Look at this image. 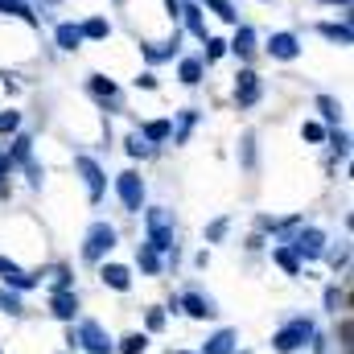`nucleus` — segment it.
Masks as SVG:
<instances>
[{
    "label": "nucleus",
    "mask_w": 354,
    "mask_h": 354,
    "mask_svg": "<svg viewBox=\"0 0 354 354\" xmlns=\"http://www.w3.org/2000/svg\"><path fill=\"white\" fill-rule=\"evenodd\" d=\"M62 351L71 354H115V334L99 322V317H79L71 326H62Z\"/></svg>",
    "instance_id": "f257e3e1"
},
{
    "label": "nucleus",
    "mask_w": 354,
    "mask_h": 354,
    "mask_svg": "<svg viewBox=\"0 0 354 354\" xmlns=\"http://www.w3.org/2000/svg\"><path fill=\"white\" fill-rule=\"evenodd\" d=\"M140 227H145V243L161 256H169L177 243H181V227H177V210L165 202H149L140 210Z\"/></svg>",
    "instance_id": "f03ea898"
},
{
    "label": "nucleus",
    "mask_w": 354,
    "mask_h": 354,
    "mask_svg": "<svg viewBox=\"0 0 354 354\" xmlns=\"http://www.w3.org/2000/svg\"><path fill=\"white\" fill-rule=\"evenodd\" d=\"M111 198L120 202V210L128 218H140V210L149 206V177L145 165H124L120 174H111Z\"/></svg>",
    "instance_id": "7ed1b4c3"
},
{
    "label": "nucleus",
    "mask_w": 354,
    "mask_h": 354,
    "mask_svg": "<svg viewBox=\"0 0 354 354\" xmlns=\"http://www.w3.org/2000/svg\"><path fill=\"white\" fill-rule=\"evenodd\" d=\"M313 330H317V317H313V313H288V317L268 334V351L272 354H305Z\"/></svg>",
    "instance_id": "20e7f679"
},
{
    "label": "nucleus",
    "mask_w": 354,
    "mask_h": 354,
    "mask_svg": "<svg viewBox=\"0 0 354 354\" xmlns=\"http://www.w3.org/2000/svg\"><path fill=\"white\" fill-rule=\"evenodd\" d=\"M71 169H75V177L83 181L87 206H91V210H99V206L107 202V194H111V174H107V165H103L95 153H87V149H75Z\"/></svg>",
    "instance_id": "39448f33"
},
{
    "label": "nucleus",
    "mask_w": 354,
    "mask_h": 354,
    "mask_svg": "<svg viewBox=\"0 0 354 354\" xmlns=\"http://www.w3.org/2000/svg\"><path fill=\"white\" fill-rule=\"evenodd\" d=\"M115 248H120V227L111 218H91L83 239H79V260L87 268H95V264H103V260H111Z\"/></svg>",
    "instance_id": "423d86ee"
},
{
    "label": "nucleus",
    "mask_w": 354,
    "mask_h": 354,
    "mask_svg": "<svg viewBox=\"0 0 354 354\" xmlns=\"http://www.w3.org/2000/svg\"><path fill=\"white\" fill-rule=\"evenodd\" d=\"M177 301H181V317H185V322H198V326H218V317H223L218 297H214V292H206L198 280L181 284V288H177Z\"/></svg>",
    "instance_id": "0eeeda50"
},
{
    "label": "nucleus",
    "mask_w": 354,
    "mask_h": 354,
    "mask_svg": "<svg viewBox=\"0 0 354 354\" xmlns=\"http://www.w3.org/2000/svg\"><path fill=\"white\" fill-rule=\"evenodd\" d=\"M326 243H330V231L326 227H317V223H301V227H292L288 231V239H284V248H292L297 252V260L305 268L322 264V252H326Z\"/></svg>",
    "instance_id": "6e6552de"
},
{
    "label": "nucleus",
    "mask_w": 354,
    "mask_h": 354,
    "mask_svg": "<svg viewBox=\"0 0 354 354\" xmlns=\"http://www.w3.org/2000/svg\"><path fill=\"white\" fill-rule=\"evenodd\" d=\"M136 50H140V62L149 66V71H161V66H174L177 58L185 54V33L181 29H169L161 41H153V37H140L136 41Z\"/></svg>",
    "instance_id": "1a4fd4ad"
},
{
    "label": "nucleus",
    "mask_w": 354,
    "mask_h": 354,
    "mask_svg": "<svg viewBox=\"0 0 354 354\" xmlns=\"http://www.w3.org/2000/svg\"><path fill=\"white\" fill-rule=\"evenodd\" d=\"M260 54L276 66H292L305 58V37L297 29H272L268 37H260Z\"/></svg>",
    "instance_id": "9d476101"
},
{
    "label": "nucleus",
    "mask_w": 354,
    "mask_h": 354,
    "mask_svg": "<svg viewBox=\"0 0 354 354\" xmlns=\"http://www.w3.org/2000/svg\"><path fill=\"white\" fill-rule=\"evenodd\" d=\"M83 91L95 99V107H99L103 115H124V87H120L111 75L87 71V75H83Z\"/></svg>",
    "instance_id": "9b49d317"
},
{
    "label": "nucleus",
    "mask_w": 354,
    "mask_h": 354,
    "mask_svg": "<svg viewBox=\"0 0 354 354\" xmlns=\"http://www.w3.org/2000/svg\"><path fill=\"white\" fill-rule=\"evenodd\" d=\"M264 95H268V83L256 66H239L235 71V79H231V103H235V111H256L264 103Z\"/></svg>",
    "instance_id": "f8f14e48"
},
{
    "label": "nucleus",
    "mask_w": 354,
    "mask_h": 354,
    "mask_svg": "<svg viewBox=\"0 0 354 354\" xmlns=\"http://www.w3.org/2000/svg\"><path fill=\"white\" fill-rule=\"evenodd\" d=\"M41 276H46V264L25 268L17 256H0V284L12 288V292H21V297L37 292V288H41Z\"/></svg>",
    "instance_id": "ddd939ff"
},
{
    "label": "nucleus",
    "mask_w": 354,
    "mask_h": 354,
    "mask_svg": "<svg viewBox=\"0 0 354 354\" xmlns=\"http://www.w3.org/2000/svg\"><path fill=\"white\" fill-rule=\"evenodd\" d=\"M227 58H235L239 66H256V58H260V29L252 21H239L227 33Z\"/></svg>",
    "instance_id": "4468645a"
},
{
    "label": "nucleus",
    "mask_w": 354,
    "mask_h": 354,
    "mask_svg": "<svg viewBox=\"0 0 354 354\" xmlns=\"http://www.w3.org/2000/svg\"><path fill=\"white\" fill-rule=\"evenodd\" d=\"M46 317H54L58 326H71L83 317V292L79 288H62V292H46Z\"/></svg>",
    "instance_id": "2eb2a0df"
},
{
    "label": "nucleus",
    "mask_w": 354,
    "mask_h": 354,
    "mask_svg": "<svg viewBox=\"0 0 354 354\" xmlns=\"http://www.w3.org/2000/svg\"><path fill=\"white\" fill-rule=\"evenodd\" d=\"M169 124H174V132H169V145H174V149H185V145L194 140V132L206 124V111H202L198 103H185V107H177L174 115H169Z\"/></svg>",
    "instance_id": "dca6fc26"
},
{
    "label": "nucleus",
    "mask_w": 354,
    "mask_h": 354,
    "mask_svg": "<svg viewBox=\"0 0 354 354\" xmlns=\"http://www.w3.org/2000/svg\"><path fill=\"white\" fill-rule=\"evenodd\" d=\"M95 280H99L107 292L128 297L132 284H136V272H132V264H124V260H103V264H95Z\"/></svg>",
    "instance_id": "f3484780"
},
{
    "label": "nucleus",
    "mask_w": 354,
    "mask_h": 354,
    "mask_svg": "<svg viewBox=\"0 0 354 354\" xmlns=\"http://www.w3.org/2000/svg\"><path fill=\"white\" fill-rule=\"evenodd\" d=\"M177 29L189 37V41H198L202 46V37L210 33V21H206V8L198 4V0H181L177 4Z\"/></svg>",
    "instance_id": "a211bd4d"
},
{
    "label": "nucleus",
    "mask_w": 354,
    "mask_h": 354,
    "mask_svg": "<svg viewBox=\"0 0 354 354\" xmlns=\"http://www.w3.org/2000/svg\"><path fill=\"white\" fill-rule=\"evenodd\" d=\"M351 145L354 140H351V128H346V124L326 132V145H322V149H326V174H334L338 165H351V153H354Z\"/></svg>",
    "instance_id": "6ab92c4d"
},
{
    "label": "nucleus",
    "mask_w": 354,
    "mask_h": 354,
    "mask_svg": "<svg viewBox=\"0 0 354 354\" xmlns=\"http://www.w3.org/2000/svg\"><path fill=\"white\" fill-rule=\"evenodd\" d=\"M313 33H317L326 46H338V50H351L354 46L351 17H326V21H313Z\"/></svg>",
    "instance_id": "aec40b11"
},
{
    "label": "nucleus",
    "mask_w": 354,
    "mask_h": 354,
    "mask_svg": "<svg viewBox=\"0 0 354 354\" xmlns=\"http://www.w3.org/2000/svg\"><path fill=\"white\" fill-rule=\"evenodd\" d=\"M309 103H313V120H317V124H326V128H342V124H346V103H342L338 95L317 91Z\"/></svg>",
    "instance_id": "412c9836"
},
{
    "label": "nucleus",
    "mask_w": 354,
    "mask_h": 354,
    "mask_svg": "<svg viewBox=\"0 0 354 354\" xmlns=\"http://www.w3.org/2000/svg\"><path fill=\"white\" fill-rule=\"evenodd\" d=\"M351 260H354L351 231H346L342 239H330V243H326V252H322V264L334 272V280H346V276H351Z\"/></svg>",
    "instance_id": "4be33fe9"
},
{
    "label": "nucleus",
    "mask_w": 354,
    "mask_h": 354,
    "mask_svg": "<svg viewBox=\"0 0 354 354\" xmlns=\"http://www.w3.org/2000/svg\"><path fill=\"white\" fill-rule=\"evenodd\" d=\"M50 46H54L58 54H79V50L87 46L83 33H79V21H71V17L54 21V25H50Z\"/></svg>",
    "instance_id": "5701e85b"
},
{
    "label": "nucleus",
    "mask_w": 354,
    "mask_h": 354,
    "mask_svg": "<svg viewBox=\"0 0 354 354\" xmlns=\"http://www.w3.org/2000/svg\"><path fill=\"white\" fill-rule=\"evenodd\" d=\"M206 75H210V71H206V62H202L198 54H189V50H185V54L174 62V79L185 91H198L202 83H206Z\"/></svg>",
    "instance_id": "b1692460"
},
{
    "label": "nucleus",
    "mask_w": 354,
    "mask_h": 354,
    "mask_svg": "<svg viewBox=\"0 0 354 354\" xmlns=\"http://www.w3.org/2000/svg\"><path fill=\"white\" fill-rule=\"evenodd\" d=\"M239 346H243L239 326H214V330L206 334V342L198 346V354H235Z\"/></svg>",
    "instance_id": "393cba45"
},
{
    "label": "nucleus",
    "mask_w": 354,
    "mask_h": 354,
    "mask_svg": "<svg viewBox=\"0 0 354 354\" xmlns=\"http://www.w3.org/2000/svg\"><path fill=\"white\" fill-rule=\"evenodd\" d=\"M115 145L124 149L128 165H149V161H157V157H161V153H157V149H153V145H149V140H145V136H140L136 128H128V132H124V136H120Z\"/></svg>",
    "instance_id": "a878e982"
},
{
    "label": "nucleus",
    "mask_w": 354,
    "mask_h": 354,
    "mask_svg": "<svg viewBox=\"0 0 354 354\" xmlns=\"http://www.w3.org/2000/svg\"><path fill=\"white\" fill-rule=\"evenodd\" d=\"M132 272H140L145 280H161L165 276V256L153 252L145 239H136V252H132Z\"/></svg>",
    "instance_id": "bb28decb"
},
{
    "label": "nucleus",
    "mask_w": 354,
    "mask_h": 354,
    "mask_svg": "<svg viewBox=\"0 0 354 354\" xmlns=\"http://www.w3.org/2000/svg\"><path fill=\"white\" fill-rule=\"evenodd\" d=\"M0 21H21V25H29L33 33H41V12L33 8V0H0Z\"/></svg>",
    "instance_id": "cd10ccee"
},
{
    "label": "nucleus",
    "mask_w": 354,
    "mask_h": 354,
    "mask_svg": "<svg viewBox=\"0 0 354 354\" xmlns=\"http://www.w3.org/2000/svg\"><path fill=\"white\" fill-rule=\"evenodd\" d=\"M132 128H136V132H140V136H145V140H149V145H153L157 153H165V149H169V132H174V124H169V115H153V120H136Z\"/></svg>",
    "instance_id": "c85d7f7f"
},
{
    "label": "nucleus",
    "mask_w": 354,
    "mask_h": 354,
    "mask_svg": "<svg viewBox=\"0 0 354 354\" xmlns=\"http://www.w3.org/2000/svg\"><path fill=\"white\" fill-rule=\"evenodd\" d=\"M235 161H239L243 174H256V169H260V136H256V128H243V132H239V140H235Z\"/></svg>",
    "instance_id": "c756f323"
},
{
    "label": "nucleus",
    "mask_w": 354,
    "mask_h": 354,
    "mask_svg": "<svg viewBox=\"0 0 354 354\" xmlns=\"http://www.w3.org/2000/svg\"><path fill=\"white\" fill-rule=\"evenodd\" d=\"M346 309H351L346 280H330V284H322V313H326V317H346Z\"/></svg>",
    "instance_id": "7c9ffc66"
},
{
    "label": "nucleus",
    "mask_w": 354,
    "mask_h": 354,
    "mask_svg": "<svg viewBox=\"0 0 354 354\" xmlns=\"http://www.w3.org/2000/svg\"><path fill=\"white\" fill-rule=\"evenodd\" d=\"M46 292H62V288H79V276H75V264L71 260H50L46 264V276H41Z\"/></svg>",
    "instance_id": "2f4dec72"
},
{
    "label": "nucleus",
    "mask_w": 354,
    "mask_h": 354,
    "mask_svg": "<svg viewBox=\"0 0 354 354\" xmlns=\"http://www.w3.org/2000/svg\"><path fill=\"white\" fill-rule=\"evenodd\" d=\"M79 33H83L87 46H99V41H107V37L115 33V21H111L107 12H87V17L79 21Z\"/></svg>",
    "instance_id": "473e14b6"
},
{
    "label": "nucleus",
    "mask_w": 354,
    "mask_h": 354,
    "mask_svg": "<svg viewBox=\"0 0 354 354\" xmlns=\"http://www.w3.org/2000/svg\"><path fill=\"white\" fill-rule=\"evenodd\" d=\"M264 256H268V260H272L276 268H280L288 280H305V264L297 260V252H292V248H284V243H268Z\"/></svg>",
    "instance_id": "72a5a7b5"
},
{
    "label": "nucleus",
    "mask_w": 354,
    "mask_h": 354,
    "mask_svg": "<svg viewBox=\"0 0 354 354\" xmlns=\"http://www.w3.org/2000/svg\"><path fill=\"white\" fill-rule=\"evenodd\" d=\"M33 145H37V136H33L29 128H21L17 136H8V140H4V153H8V161H12V165L21 169V165H25L29 157H37V153H33Z\"/></svg>",
    "instance_id": "f704fd0d"
},
{
    "label": "nucleus",
    "mask_w": 354,
    "mask_h": 354,
    "mask_svg": "<svg viewBox=\"0 0 354 354\" xmlns=\"http://www.w3.org/2000/svg\"><path fill=\"white\" fill-rule=\"evenodd\" d=\"M198 58L206 62V71H214V66L227 58V33H214V29H210V33L202 37V50H198Z\"/></svg>",
    "instance_id": "c9c22d12"
},
{
    "label": "nucleus",
    "mask_w": 354,
    "mask_h": 354,
    "mask_svg": "<svg viewBox=\"0 0 354 354\" xmlns=\"http://www.w3.org/2000/svg\"><path fill=\"white\" fill-rule=\"evenodd\" d=\"M231 227H235V214H218V218L202 223V243H206V248L227 243V239H231Z\"/></svg>",
    "instance_id": "e433bc0d"
},
{
    "label": "nucleus",
    "mask_w": 354,
    "mask_h": 354,
    "mask_svg": "<svg viewBox=\"0 0 354 354\" xmlns=\"http://www.w3.org/2000/svg\"><path fill=\"white\" fill-rule=\"evenodd\" d=\"M202 8H206V17H214L218 25H227V29H235L243 17H239V4L235 0H198Z\"/></svg>",
    "instance_id": "4c0bfd02"
},
{
    "label": "nucleus",
    "mask_w": 354,
    "mask_h": 354,
    "mask_svg": "<svg viewBox=\"0 0 354 354\" xmlns=\"http://www.w3.org/2000/svg\"><path fill=\"white\" fill-rule=\"evenodd\" d=\"M140 330H145L149 338H161V334L169 330V313H165V305H145V313H140Z\"/></svg>",
    "instance_id": "58836bf2"
},
{
    "label": "nucleus",
    "mask_w": 354,
    "mask_h": 354,
    "mask_svg": "<svg viewBox=\"0 0 354 354\" xmlns=\"http://www.w3.org/2000/svg\"><path fill=\"white\" fill-rule=\"evenodd\" d=\"M0 317H8V322H25V317H29L25 297L12 292V288H4V284H0Z\"/></svg>",
    "instance_id": "ea45409f"
},
{
    "label": "nucleus",
    "mask_w": 354,
    "mask_h": 354,
    "mask_svg": "<svg viewBox=\"0 0 354 354\" xmlns=\"http://www.w3.org/2000/svg\"><path fill=\"white\" fill-rule=\"evenodd\" d=\"M149 346H153V338L136 326V330H124L120 338H115V354H149Z\"/></svg>",
    "instance_id": "a19ab883"
},
{
    "label": "nucleus",
    "mask_w": 354,
    "mask_h": 354,
    "mask_svg": "<svg viewBox=\"0 0 354 354\" xmlns=\"http://www.w3.org/2000/svg\"><path fill=\"white\" fill-rule=\"evenodd\" d=\"M21 128H25V111H21L17 103H4V107H0V140L17 136Z\"/></svg>",
    "instance_id": "79ce46f5"
},
{
    "label": "nucleus",
    "mask_w": 354,
    "mask_h": 354,
    "mask_svg": "<svg viewBox=\"0 0 354 354\" xmlns=\"http://www.w3.org/2000/svg\"><path fill=\"white\" fill-rule=\"evenodd\" d=\"M17 174L25 177V185H29L33 194H41V189H46V165H41L37 157H29V161H25V165H21Z\"/></svg>",
    "instance_id": "37998d69"
},
{
    "label": "nucleus",
    "mask_w": 354,
    "mask_h": 354,
    "mask_svg": "<svg viewBox=\"0 0 354 354\" xmlns=\"http://www.w3.org/2000/svg\"><path fill=\"white\" fill-rule=\"evenodd\" d=\"M297 132H301V140H305V145H313V149H322V145H326V132H330V128H326V124H317L313 115H305Z\"/></svg>",
    "instance_id": "c03bdc74"
},
{
    "label": "nucleus",
    "mask_w": 354,
    "mask_h": 354,
    "mask_svg": "<svg viewBox=\"0 0 354 354\" xmlns=\"http://www.w3.org/2000/svg\"><path fill=\"white\" fill-rule=\"evenodd\" d=\"M132 91L157 95V91H161V75H157V71H149V66H140V71H136V79H132Z\"/></svg>",
    "instance_id": "a18cd8bd"
},
{
    "label": "nucleus",
    "mask_w": 354,
    "mask_h": 354,
    "mask_svg": "<svg viewBox=\"0 0 354 354\" xmlns=\"http://www.w3.org/2000/svg\"><path fill=\"white\" fill-rule=\"evenodd\" d=\"M305 354H338V351H334V338L317 326V330H313V338H309V351H305Z\"/></svg>",
    "instance_id": "49530a36"
},
{
    "label": "nucleus",
    "mask_w": 354,
    "mask_h": 354,
    "mask_svg": "<svg viewBox=\"0 0 354 354\" xmlns=\"http://www.w3.org/2000/svg\"><path fill=\"white\" fill-rule=\"evenodd\" d=\"M243 252H248V256H264V252H268V235L252 231V235L243 239Z\"/></svg>",
    "instance_id": "de8ad7c7"
},
{
    "label": "nucleus",
    "mask_w": 354,
    "mask_h": 354,
    "mask_svg": "<svg viewBox=\"0 0 354 354\" xmlns=\"http://www.w3.org/2000/svg\"><path fill=\"white\" fill-rule=\"evenodd\" d=\"M0 91H4V99H21V83H17V75H8V71H0Z\"/></svg>",
    "instance_id": "09e8293b"
},
{
    "label": "nucleus",
    "mask_w": 354,
    "mask_h": 354,
    "mask_svg": "<svg viewBox=\"0 0 354 354\" xmlns=\"http://www.w3.org/2000/svg\"><path fill=\"white\" fill-rule=\"evenodd\" d=\"M210 260H214V252H210V248L202 243V248H198V252L189 256V268H194V272H206V268H210Z\"/></svg>",
    "instance_id": "8fccbe9b"
},
{
    "label": "nucleus",
    "mask_w": 354,
    "mask_h": 354,
    "mask_svg": "<svg viewBox=\"0 0 354 354\" xmlns=\"http://www.w3.org/2000/svg\"><path fill=\"white\" fill-rule=\"evenodd\" d=\"M313 4H322V8H334L338 17H351V8H354V0H313Z\"/></svg>",
    "instance_id": "3c124183"
},
{
    "label": "nucleus",
    "mask_w": 354,
    "mask_h": 354,
    "mask_svg": "<svg viewBox=\"0 0 354 354\" xmlns=\"http://www.w3.org/2000/svg\"><path fill=\"white\" fill-rule=\"evenodd\" d=\"M161 305H165V313H169V322H174V317H181V301H177V288L169 292V297H165V301H161Z\"/></svg>",
    "instance_id": "603ef678"
},
{
    "label": "nucleus",
    "mask_w": 354,
    "mask_h": 354,
    "mask_svg": "<svg viewBox=\"0 0 354 354\" xmlns=\"http://www.w3.org/2000/svg\"><path fill=\"white\" fill-rule=\"evenodd\" d=\"M0 202H12V181L8 177H0Z\"/></svg>",
    "instance_id": "864d4df0"
},
{
    "label": "nucleus",
    "mask_w": 354,
    "mask_h": 354,
    "mask_svg": "<svg viewBox=\"0 0 354 354\" xmlns=\"http://www.w3.org/2000/svg\"><path fill=\"white\" fill-rule=\"evenodd\" d=\"M66 0H33V8H41V17H46V8H62Z\"/></svg>",
    "instance_id": "5fc2aeb1"
},
{
    "label": "nucleus",
    "mask_w": 354,
    "mask_h": 354,
    "mask_svg": "<svg viewBox=\"0 0 354 354\" xmlns=\"http://www.w3.org/2000/svg\"><path fill=\"white\" fill-rule=\"evenodd\" d=\"M165 354H198V351H181V346H177V351H165Z\"/></svg>",
    "instance_id": "6e6d98bb"
},
{
    "label": "nucleus",
    "mask_w": 354,
    "mask_h": 354,
    "mask_svg": "<svg viewBox=\"0 0 354 354\" xmlns=\"http://www.w3.org/2000/svg\"><path fill=\"white\" fill-rule=\"evenodd\" d=\"M235 354H256V351H252V346H239V351H235Z\"/></svg>",
    "instance_id": "4d7b16f0"
},
{
    "label": "nucleus",
    "mask_w": 354,
    "mask_h": 354,
    "mask_svg": "<svg viewBox=\"0 0 354 354\" xmlns=\"http://www.w3.org/2000/svg\"><path fill=\"white\" fill-rule=\"evenodd\" d=\"M111 4H115V8H124V4H128V0H111Z\"/></svg>",
    "instance_id": "13d9d810"
},
{
    "label": "nucleus",
    "mask_w": 354,
    "mask_h": 354,
    "mask_svg": "<svg viewBox=\"0 0 354 354\" xmlns=\"http://www.w3.org/2000/svg\"><path fill=\"white\" fill-rule=\"evenodd\" d=\"M256 4H276V0H256Z\"/></svg>",
    "instance_id": "bf43d9fd"
},
{
    "label": "nucleus",
    "mask_w": 354,
    "mask_h": 354,
    "mask_svg": "<svg viewBox=\"0 0 354 354\" xmlns=\"http://www.w3.org/2000/svg\"><path fill=\"white\" fill-rule=\"evenodd\" d=\"M0 354H4V346H0Z\"/></svg>",
    "instance_id": "052dcab7"
},
{
    "label": "nucleus",
    "mask_w": 354,
    "mask_h": 354,
    "mask_svg": "<svg viewBox=\"0 0 354 354\" xmlns=\"http://www.w3.org/2000/svg\"><path fill=\"white\" fill-rule=\"evenodd\" d=\"M62 354H71V351H62Z\"/></svg>",
    "instance_id": "680f3d73"
}]
</instances>
